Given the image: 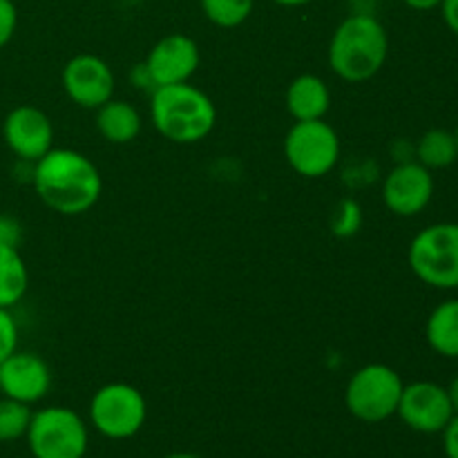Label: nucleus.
<instances>
[{"label": "nucleus", "instance_id": "obj_20", "mask_svg": "<svg viewBox=\"0 0 458 458\" xmlns=\"http://www.w3.org/2000/svg\"><path fill=\"white\" fill-rule=\"evenodd\" d=\"M199 4L206 21L222 27V30H233V27H240L249 21L255 0H199Z\"/></svg>", "mask_w": 458, "mask_h": 458}, {"label": "nucleus", "instance_id": "obj_3", "mask_svg": "<svg viewBox=\"0 0 458 458\" xmlns=\"http://www.w3.org/2000/svg\"><path fill=\"white\" fill-rule=\"evenodd\" d=\"M150 121L173 143H199L217 125V107L204 89L188 83L161 85L150 94Z\"/></svg>", "mask_w": 458, "mask_h": 458}, {"label": "nucleus", "instance_id": "obj_33", "mask_svg": "<svg viewBox=\"0 0 458 458\" xmlns=\"http://www.w3.org/2000/svg\"><path fill=\"white\" fill-rule=\"evenodd\" d=\"M454 137H456V143H458V125H456V130H454Z\"/></svg>", "mask_w": 458, "mask_h": 458}, {"label": "nucleus", "instance_id": "obj_12", "mask_svg": "<svg viewBox=\"0 0 458 458\" xmlns=\"http://www.w3.org/2000/svg\"><path fill=\"white\" fill-rule=\"evenodd\" d=\"M3 139L21 161H38L54 148L52 119L40 107L18 106L4 116Z\"/></svg>", "mask_w": 458, "mask_h": 458}, {"label": "nucleus", "instance_id": "obj_28", "mask_svg": "<svg viewBox=\"0 0 458 458\" xmlns=\"http://www.w3.org/2000/svg\"><path fill=\"white\" fill-rule=\"evenodd\" d=\"M438 9H441L443 22H445L447 30L458 36V0H443Z\"/></svg>", "mask_w": 458, "mask_h": 458}, {"label": "nucleus", "instance_id": "obj_1", "mask_svg": "<svg viewBox=\"0 0 458 458\" xmlns=\"http://www.w3.org/2000/svg\"><path fill=\"white\" fill-rule=\"evenodd\" d=\"M31 186L49 210L67 217L88 213L103 192V177L97 164L72 148H52L34 161Z\"/></svg>", "mask_w": 458, "mask_h": 458}, {"label": "nucleus", "instance_id": "obj_18", "mask_svg": "<svg viewBox=\"0 0 458 458\" xmlns=\"http://www.w3.org/2000/svg\"><path fill=\"white\" fill-rule=\"evenodd\" d=\"M30 289V271L16 246L0 244V307L13 309Z\"/></svg>", "mask_w": 458, "mask_h": 458}, {"label": "nucleus", "instance_id": "obj_6", "mask_svg": "<svg viewBox=\"0 0 458 458\" xmlns=\"http://www.w3.org/2000/svg\"><path fill=\"white\" fill-rule=\"evenodd\" d=\"M25 441L34 458H85L89 432L81 414L52 405L31 414Z\"/></svg>", "mask_w": 458, "mask_h": 458}, {"label": "nucleus", "instance_id": "obj_29", "mask_svg": "<svg viewBox=\"0 0 458 458\" xmlns=\"http://www.w3.org/2000/svg\"><path fill=\"white\" fill-rule=\"evenodd\" d=\"M443 0H403V4H407L414 12H432V9L441 7Z\"/></svg>", "mask_w": 458, "mask_h": 458}, {"label": "nucleus", "instance_id": "obj_5", "mask_svg": "<svg viewBox=\"0 0 458 458\" xmlns=\"http://www.w3.org/2000/svg\"><path fill=\"white\" fill-rule=\"evenodd\" d=\"M401 374L383 362H371L353 371L344 387V407L353 419L362 423H385L396 416L403 396Z\"/></svg>", "mask_w": 458, "mask_h": 458}, {"label": "nucleus", "instance_id": "obj_32", "mask_svg": "<svg viewBox=\"0 0 458 458\" xmlns=\"http://www.w3.org/2000/svg\"><path fill=\"white\" fill-rule=\"evenodd\" d=\"M164 458H199V456L186 454V452H177V454H168V456H164Z\"/></svg>", "mask_w": 458, "mask_h": 458}, {"label": "nucleus", "instance_id": "obj_23", "mask_svg": "<svg viewBox=\"0 0 458 458\" xmlns=\"http://www.w3.org/2000/svg\"><path fill=\"white\" fill-rule=\"evenodd\" d=\"M18 349V322L12 309L0 307V362Z\"/></svg>", "mask_w": 458, "mask_h": 458}, {"label": "nucleus", "instance_id": "obj_11", "mask_svg": "<svg viewBox=\"0 0 458 458\" xmlns=\"http://www.w3.org/2000/svg\"><path fill=\"white\" fill-rule=\"evenodd\" d=\"M61 85L72 103L98 110L114 94V72L97 54H76L63 67Z\"/></svg>", "mask_w": 458, "mask_h": 458}, {"label": "nucleus", "instance_id": "obj_2", "mask_svg": "<svg viewBox=\"0 0 458 458\" xmlns=\"http://www.w3.org/2000/svg\"><path fill=\"white\" fill-rule=\"evenodd\" d=\"M389 34L374 13H352L335 27L327 49L331 72L347 83H365L385 67Z\"/></svg>", "mask_w": 458, "mask_h": 458}, {"label": "nucleus", "instance_id": "obj_15", "mask_svg": "<svg viewBox=\"0 0 458 458\" xmlns=\"http://www.w3.org/2000/svg\"><path fill=\"white\" fill-rule=\"evenodd\" d=\"M331 107V92L318 74H300L286 88V110L295 121L325 119Z\"/></svg>", "mask_w": 458, "mask_h": 458}, {"label": "nucleus", "instance_id": "obj_19", "mask_svg": "<svg viewBox=\"0 0 458 458\" xmlns=\"http://www.w3.org/2000/svg\"><path fill=\"white\" fill-rule=\"evenodd\" d=\"M414 159L428 170L450 168L458 161V143L452 130L432 128L420 134L414 146Z\"/></svg>", "mask_w": 458, "mask_h": 458}, {"label": "nucleus", "instance_id": "obj_22", "mask_svg": "<svg viewBox=\"0 0 458 458\" xmlns=\"http://www.w3.org/2000/svg\"><path fill=\"white\" fill-rule=\"evenodd\" d=\"M362 228V206L356 199L347 197L335 206L334 222H331V231L335 237H353Z\"/></svg>", "mask_w": 458, "mask_h": 458}, {"label": "nucleus", "instance_id": "obj_26", "mask_svg": "<svg viewBox=\"0 0 458 458\" xmlns=\"http://www.w3.org/2000/svg\"><path fill=\"white\" fill-rule=\"evenodd\" d=\"M130 83H132V88L141 89V92H148V94H152L157 89L146 63H137V65H132V70H130Z\"/></svg>", "mask_w": 458, "mask_h": 458}, {"label": "nucleus", "instance_id": "obj_17", "mask_svg": "<svg viewBox=\"0 0 458 458\" xmlns=\"http://www.w3.org/2000/svg\"><path fill=\"white\" fill-rule=\"evenodd\" d=\"M425 340L437 356L458 360V298L443 300L425 322Z\"/></svg>", "mask_w": 458, "mask_h": 458}, {"label": "nucleus", "instance_id": "obj_30", "mask_svg": "<svg viewBox=\"0 0 458 458\" xmlns=\"http://www.w3.org/2000/svg\"><path fill=\"white\" fill-rule=\"evenodd\" d=\"M445 389H447V396H450L452 410H454V414H458V374L450 380V385H447Z\"/></svg>", "mask_w": 458, "mask_h": 458}, {"label": "nucleus", "instance_id": "obj_7", "mask_svg": "<svg viewBox=\"0 0 458 458\" xmlns=\"http://www.w3.org/2000/svg\"><path fill=\"white\" fill-rule=\"evenodd\" d=\"M89 423L110 441L137 437L148 419V403L134 385L107 383L89 401Z\"/></svg>", "mask_w": 458, "mask_h": 458}, {"label": "nucleus", "instance_id": "obj_4", "mask_svg": "<svg viewBox=\"0 0 458 458\" xmlns=\"http://www.w3.org/2000/svg\"><path fill=\"white\" fill-rule=\"evenodd\" d=\"M411 273L438 291L458 289V222H438L416 233L407 249Z\"/></svg>", "mask_w": 458, "mask_h": 458}, {"label": "nucleus", "instance_id": "obj_24", "mask_svg": "<svg viewBox=\"0 0 458 458\" xmlns=\"http://www.w3.org/2000/svg\"><path fill=\"white\" fill-rule=\"evenodd\" d=\"M18 27V9L13 0H0V49L12 43Z\"/></svg>", "mask_w": 458, "mask_h": 458}, {"label": "nucleus", "instance_id": "obj_13", "mask_svg": "<svg viewBox=\"0 0 458 458\" xmlns=\"http://www.w3.org/2000/svg\"><path fill=\"white\" fill-rule=\"evenodd\" d=\"M52 387L49 365L31 352H13L0 362V394L12 401L36 405L43 401Z\"/></svg>", "mask_w": 458, "mask_h": 458}, {"label": "nucleus", "instance_id": "obj_10", "mask_svg": "<svg viewBox=\"0 0 458 458\" xmlns=\"http://www.w3.org/2000/svg\"><path fill=\"white\" fill-rule=\"evenodd\" d=\"M434 174L416 159L401 161L383 182V204L398 217H416L434 199Z\"/></svg>", "mask_w": 458, "mask_h": 458}, {"label": "nucleus", "instance_id": "obj_14", "mask_svg": "<svg viewBox=\"0 0 458 458\" xmlns=\"http://www.w3.org/2000/svg\"><path fill=\"white\" fill-rule=\"evenodd\" d=\"M143 63L152 74L157 88L188 83L199 70V45L186 34H168L152 45Z\"/></svg>", "mask_w": 458, "mask_h": 458}, {"label": "nucleus", "instance_id": "obj_27", "mask_svg": "<svg viewBox=\"0 0 458 458\" xmlns=\"http://www.w3.org/2000/svg\"><path fill=\"white\" fill-rule=\"evenodd\" d=\"M443 452L447 458H458V414L443 429Z\"/></svg>", "mask_w": 458, "mask_h": 458}, {"label": "nucleus", "instance_id": "obj_21", "mask_svg": "<svg viewBox=\"0 0 458 458\" xmlns=\"http://www.w3.org/2000/svg\"><path fill=\"white\" fill-rule=\"evenodd\" d=\"M31 407L25 403L0 398V443H13L25 438L31 423Z\"/></svg>", "mask_w": 458, "mask_h": 458}, {"label": "nucleus", "instance_id": "obj_16", "mask_svg": "<svg viewBox=\"0 0 458 458\" xmlns=\"http://www.w3.org/2000/svg\"><path fill=\"white\" fill-rule=\"evenodd\" d=\"M143 128L141 114L130 101L110 98L97 110V130L107 143L125 146L139 137Z\"/></svg>", "mask_w": 458, "mask_h": 458}, {"label": "nucleus", "instance_id": "obj_8", "mask_svg": "<svg viewBox=\"0 0 458 458\" xmlns=\"http://www.w3.org/2000/svg\"><path fill=\"white\" fill-rule=\"evenodd\" d=\"M286 164L304 179L329 174L340 161V137L325 119L295 121L284 139Z\"/></svg>", "mask_w": 458, "mask_h": 458}, {"label": "nucleus", "instance_id": "obj_31", "mask_svg": "<svg viewBox=\"0 0 458 458\" xmlns=\"http://www.w3.org/2000/svg\"><path fill=\"white\" fill-rule=\"evenodd\" d=\"M271 3L280 4V7H304V4L313 3V0H271Z\"/></svg>", "mask_w": 458, "mask_h": 458}, {"label": "nucleus", "instance_id": "obj_9", "mask_svg": "<svg viewBox=\"0 0 458 458\" xmlns=\"http://www.w3.org/2000/svg\"><path fill=\"white\" fill-rule=\"evenodd\" d=\"M396 416L414 432L441 434L454 419V410L443 385L432 380H416L403 387Z\"/></svg>", "mask_w": 458, "mask_h": 458}, {"label": "nucleus", "instance_id": "obj_25", "mask_svg": "<svg viewBox=\"0 0 458 458\" xmlns=\"http://www.w3.org/2000/svg\"><path fill=\"white\" fill-rule=\"evenodd\" d=\"M22 240V226L18 219L7 217V215H0V244L7 246H21Z\"/></svg>", "mask_w": 458, "mask_h": 458}]
</instances>
